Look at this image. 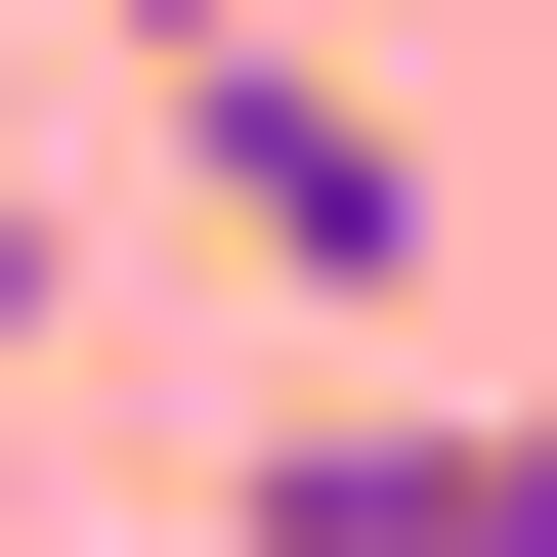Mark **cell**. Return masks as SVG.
<instances>
[{"label": "cell", "instance_id": "277c9868", "mask_svg": "<svg viewBox=\"0 0 557 557\" xmlns=\"http://www.w3.org/2000/svg\"><path fill=\"white\" fill-rule=\"evenodd\" d=\"M0 344H44V172H0Z\"/></svg>", "mask_w": 557, "mask_h": 557}, {"label": "cell", "instance_id": "3957f363", "mask_svg": "<svg viewBox=\"0 0 557 557\" xmlns=\"http://www.w3.org/2000/svg\"><path fill=\"white\" fill-rule=\"evenodd\" d=\"M172 44H386V0H129V86H172Z\"/></svg>", "mask_w": 557, "mask_h": 557}, {"label": "cell", "instance_id": "6da1fadb", "mask_svg": "<svg viewBox=\"0 0 557 557\" xmlns=\"http://www.w3.org/2000/svg\"><path fill=\"white\" fill-rule=\"evenodd\" d=\"M172 214H214L258 300H344V344L429 300V129H386L344 44H172Z\"/></svg>", "mask_w": 557, "mask_h": 557}, {"label": "cell", "instance_id": "7a4b0ae2", "mask_svg": "<svg viewBox=\"0 0 557 557\" xmlns=\"http://www.w3.org/2000/svg\"><path fill=\"white\" fill-rule=\"evenodd\" d=\"M214 557H557V429L515 386H344V429L214 472Z\"/></svg>", "mask_w": 557, "mask_h": 557}]
</instances>
